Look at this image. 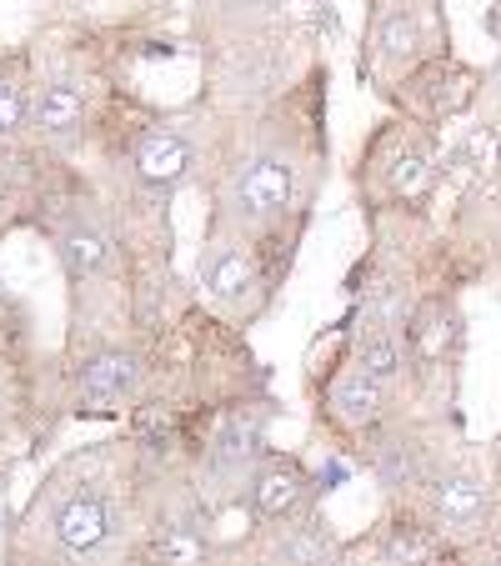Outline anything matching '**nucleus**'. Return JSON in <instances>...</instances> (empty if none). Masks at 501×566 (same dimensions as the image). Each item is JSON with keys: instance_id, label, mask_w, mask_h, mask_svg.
Returning a JSON list of instances; mask_svg holds the SVG:
<instances>
[{"instance_id": "nucleus-14", "label": "nucleus", "mask_w": 501, "mask_h": 566, "mask_svg": "<svg viewBox=\"0 0 501 566\" xmlns=\"http://www.w3.org/2000/svg\"><path fill=\"white\" fill-rule=\"evenodd\" d=\"M406 342H411L416 356H427V361H441L457 342V311L447 301H421L406 321Z\"/></svg>"}, {"instance_id": "nucleus-7", "label": "nucleus", "mask_w": 501, "mask_h": 566, "mask_svg": "<svg viewBox=\"0 0 501 566\" xmlns=\"http://www.w3.org/2000/svg\"><path fill=\"white\" fill-rule=\"evenodd\" d=\"M416 55H421V21H416V11L406 0H386L372 25V65L382 75H396Z\"/></svg>"}, {"instance_id": "nucleus-5", "label": "nucleus", "mask_w": 501, "mask_h": 566, "mask_svg": "<svg viewBox=\"0 0 501 566\" xmlns=\"http://www.w3.org/2000/svg\"><path fill=\"white\" fill-rule=\"evenodd\" d=\"M131 166H136L140 186H150V191L166 196V191H176V186L191 176L196 150H191V140H186L181 130H150V136H140Z\"/></svg>"}, {"instance_id": "nucleus-3", "label": "nucleus", "mask_w": 501, "mask_h": 566, "mask_svg": "<svg viewBox=\"0 0 501 566\" xmlns=\"http://www.w3.org/2000/svg\"><path fill=\"white\" fill-rule=\"evenodd\" d=\"M51 536L65 556H91L106 546L111 536V506L96 486H75L71 496H61L51 512Z\"/></svg>"}, {"instance_id": "nucleus-10", "label": "nucleus", "mask_w": 501, "mask_h": 566, "mask_svg": "<svg viewBox=\"0 0 501 566\" xmlns=\"http://www.w3.org/2000/svg\"><path fill=\"white\" fill-rule=\"evenodd\" d=\"M55 256H61V271L81 286V281H91L101 266H106L111 256V235L101 231L91 216H71V221L55 231Z\"/></svg>"}, {"instance_id": "nucleus-18", "label": "nucleus", "mask_w": 501, "mask_h": 566, "mask_svg": "<svg viewBox=\"0 0 501 566\" xmlns=\"http://www.w3.org/2000/svg\"><path fill=\"white\" fill-rule=\"evenodd\" d=\"M356 366H362L372 381L392 386L401 376V352H396V336L382 332V326H366L362 342H356Z\"/></svg>"}, {"instance_id": "nucleus-20", "label": "nucleus", "mask_w": 501, "mask_h": 566, "mask_svg": "<svg viewBox=\"0 0 501 566\" xmlns=\"http://www.w3.org/2000/svg\"><path fill=\"white\" fill-rule=\"evenodd\" d=\"M25 120H31V96H25V86L11 75V81L0 86V136H15Z\"/></svg>"}, {"instance_id": "nucleus-24", "label": "nucleus", "mask_w": 501, "mask_h": 566, "mask_svg": "<svg viewBox=\"0 0 501 566\" xmlns=\"http://www.w3.org/2000/svg\"><path fill=\"white\" fill-rule=\"evenodd\" d=\"M331 566H336V562H331Z\"/></svg>"}, {"instance_id": "nucleus-1", "label": "nucleus", "mask_w": 501, "mask_h": 566, "mask_svg": "<svg viewBox=\"0 0 501 566\" xmlns=\"http://www.w3.org/2000/svg\"><path fill=\"white\" fill-rule=\"evenodd\" d=\"M231 201L246 221H271V216H281L296 201V166L286 156H251L236 171Z\"/></svg>"}, {"instance_id": "nucleus-9", "label": "nucleus", "mask_w": 501, "mask_h": 566, "mask_svg": "<svg viewBox=\"0 0 501 566\" xmlns=\"http://www.w3.org/2000/svg\"><path fill=\"white\" fill-rule=\"evenodd\" d=\"M31 126L41 130L45 140H75L81 126H86V91L75 81H45L41 96L31 101Z\"/></svg>"}, {"instance_id": "nucleus-13", "label": "nucleus", "mask_w": 501, "mask_h": 566, "mask_svg": "<svg viewBox=\"0 0 501 566\" xmlns=\"http://www.w3.org/2000/svg\"><path fill=\"white\" fill-rule=\"evenodd\" d=\"M261 457V421L257 417H231L221 427V437H216V447H211V471L216 476H226V481H236L251 461Z\"/></svg>"}, {"instance_id": "nucleus-23", "label": "nucleus", "mask_w": 501, "mask_h": 566, "mask_svg": "<svg viewBox=\"0 0 501 566\" xmlns=\"http://www.w3.org/2000/svg\"><path fill=\"white\" fill-rule=\"evenodd\" d=\"M0 431H6V407H0Z\"/></svg>"}, {"instance_id": "nucleus-16", "label": "nucleus", "mask_w": 501, "mask_h": 566, "mask_svg": "<svg viewBox=\"0 0 501 566\" xmlns=\"http://www.w3.org/2000/svg\"><path fill=\"white\" fill-rule=\"evenodd\" d=\"M382 562L386 566H431V562H437V536H431L427 526H411V522L386 526Z\"/></svg>"}, {"instance_id": "nucleus-21", "label": "nucleus", "mask_w": 501, "mask_h": 566, "mask_svg": "<svg viewBox=\"0 0 501 566\" xmlns=\"http://www.w3.org/2000/svg\"><path fill=\"white\" fill-rule=\"evenodd\" d=\"M467 160H471V166H481V171H487L491 160H497V136H491V130H477V136L467 140Z\"/></svg>"}, {"instance_id": "nucleus-12", "label": "nucleus", "mask_w": 501, "mask_h": 566, "mask_svg": "<svg viewBox=\"0 0 501 566\" xmlns=\"http://www.w3.org/2000/svg\"><path fill=\"white\" fill-rule=\"evenodd\" d=\"M372 476L382 481L386 492H411V486H427V481H431L427 451L416 447L411 437H386L382 447L372 451Z\"/></svg>"}, {"instance_id": "nucleus-22", "label": "nucleus", "mask_w": 501, "mask_h": 566, "mask_svg": "<svg viewBox=\"0 0 501 566\" xmlns=\"http://www.w3.org/2000/svg\"><path fill=\"white\" fill-rule=\"evenodd\" d=\"M491 96L501 101V55H497V65H491Z\"/></svg>"}, {"instance_id": "nucleus-4", "label": "nucleus", "mask_w": 501, "mask_h": 566, "mask_svg": "<svg viewBox=\"0 0 501 566\" xmlns=\"http://www.w3.org/2000/svg\"><path fill=\"white\" fill-rule=\"evenodd\" d=\"M306 486L311 476L301 471L296 457H267L246 481V496H251V512L261 522H291L301 512V502H306Z\"/></svg>"}, {"instance_id": "nucleus-17", "label": "nucleus", "mask_w": 501, "mask_h": 566, "mask_svg": "<svg viewBox=\"0 0 501 566\" xmlns=\"http://www.w3.org/2000/svg\"><path fill=\"white\" fill-rule=\"evenodd\" d=\"M150 556L160 566H206V536L191 522H166L150 542Z\"/></svg>"}, {"instance_id": "nucleus-11", "label": "nucleus", "mask_w": 501, "mask_h": 566, "mask_svg": "<svg viewBox=\"0 0 501 566\" xmlns=\"http://www.w3.org/2000/svg\"><path fill=\"white\" fill-rule=\"evenodd\" d=\"M382 401H386V386L372 381L356 361L346 366V371H336V381H331V391H326L331 417L342 421V427H352V431L372 427V421L382 417Z\"/></svg>"}, {"instance_id": "nucleus-19", "label": "nucleus", "mask_w": 501, "mask_h": 566, "mask_svg": "<svg viewBox=\"0 0 501 566\" xmlns=\"http://www.w3.org/2000/svg\"><path fill=\"white\" fill-rule=\"evenodd\" d=\"M386 176H392V191L401 196V201H416V196L431 191V160L421 156L416 146H401L392 156V166H386Z\"/></svg>"}, {"instance_id": "nucleus-2", "label": "nucleus", "mask_w": 501, "mask_h": 566, "mask_svg": "<svg viewBox=\"0 0 501 566\" xmlns=\"http://www.w3.org/2000/svg\"><path fill=\"white\" fill-rule=\"evenodd\" d=\"M140 381V361L121 346L111 352H96L81 361V376H75V411H91V417H106L136 391Z\"/></svg>"}, {"instance_id": "nucleus-8", "label": "nucleus", "mask_w": 501, "mask_h": 566, "mask_svg": "<svg viewBox=\"0 0 501 566\" xmlns=\"http://www.w3.org/2000/svg\"><path fill=\"white\" fill-rule=\"evenodd\" d=\"M201 286L216 306L226 311L246 306L251 291H257V261L246 256V247H236V241H216L201 256Z\"/></svg>"}, {"instance_id": "nucleus-6", "label": "nucleus", "mask_w": 501, "mask_h": 566, "mask_svg": "<svg viewBox=\"0 0 501 566\" xmlns=\"http://www.w3.org/2000/svg\"><path fill=\"white\" fill-rule=\"evenodd\" d=\"M427 496L437 526H447V532H477L487 516V486L471 471H437L427 481Z\"/></svg>"}, {"instance_id": "nucleus-15", "label": "nucleus", "mask_w": 501, "mask_h": 566, "mask_svg": "<svg viewBox=\"0 0 501 566\" xmlns=\"http://www.w3.org/2000/svg\"><path fill=\"white\" fill-rule=\"evenodd\" d=\"M276 556L281 566H331L336 562V536H331V526L321 516H306V522L281 532Z\"/></svg>"}]
</instances>
